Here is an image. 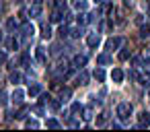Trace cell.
Instances as JSON below:
<instances>
[{"instance_id":"obj_36","label":"cell","mask_w":150,"mask_h":132,"mask_svg":"<svg viewBox=\"0 0 150 132\" xmlns=\"http://www.w3.org/2000/svg\"><path fill=\"white\" fill-rule=\"evenodd\" d=\"M27 111H29V109H27V107H23V109H21V113H19L17 118H21V120H23V118H27Z\"/></svg>"},{"instance_id":"obj_40","label":"cell","mask_w":150,"mask_h":132,"mask_svg":"<svg viewBox=\"0 0 150 132\" xmlns=\"http://www.w3.org/2000/svg\"><path fill=\"white\" fill-rule=\"evenodd\" d=\"M50 99H52V97H50V95H43V97H41V103H43V105H45V103H50Z\"/></svg>"},{"instance_id":"obj_19","label":"cell","mask_w":150,"mask_h":132,"mask_svg":"<svg viewBox=\"0 0 150 132\" xmlns=\"http://www.w3.org/2000/svg\"><path fill=\"white\" fill-rule=\"evenodd\" d=\"M140 37L142 39H150V25H142L140 27Z\"/></svg>"},{"instance_id":"obj_26","label":"cell","mask_w":150,"mask_h":132,"mask_svg":"<svg viewBox=\"0 0 150 132\" xmlns=\"http://www.w3.org/2000/svg\"><path fill=\"white\" fill-rule=\"evenodd\" d=\"M6 29H8V31H15V29H17V19L11 17V19L6 21Z\"/></svg>"},{"instance_id":"obj_14","label":"cell","mask_w":150,"mask_h":132,"mask_svg":"<svg viewBox=\"0 0 150 132\" xmlns=\"http://www.w3.org/2000/svg\"><path fill=\"white\" fill-rule=\"evenodd\" d=\"M29 15H31V17H39V15H41V2H35V4L29 9Z\"/></svg>"},{"instance_id":"obj_34","label":"cell","mask_w":150,"mask_h":132,"mask_svg":"<svg viewBox=\"0 0 150 132\" xmlns=\"http://www.w3.org/2000/svg\"><path fill=\"white\" fill-rule=\"evenodd\" d=\"M33 111H35L37 116H43V103H41V105H35V107H33Z\"/></svg>"},{"instance_id":"obj_5","label":"cell","mask_w":150,"mask_h":132,"mask_svg":"<svg viewBox=\"0 0 150 132\" xmlns=\"http://www.w3.org/2000/svg\"><path fill=\"white\" fill-rule=\"evenodd\" d=\"M35 60L41 62V64L47 60V54H45V48H43V46H37V48H35Z\"/></svg>"},{"instance_id":"obj_3","label":"cell","mask_w":150,"mask_h":132,"mask_svg":"<svg viewBox=\"0 0 150 132\" xmlns=\"http://www.w3.org/2000/svg\"><path fill=\"white\" fill-rule=\"evenodd\" d=\"M121 44H123V39H121V37H109V39H107V44H105V48H107L109 52H113V50H117Z\"/></svg>"},{"instance_id":"obj_28","label":"cell","mask_w":150,"mask_h":132,"mask_svg":"<svg viewBox=\"0 0 150 132\" xmlns=\"http://www.w3.org/2000/svg\"><path fill=\"white\" fill-rule=\"evenodd\" d=\"M60 35H62V37H68V35H70V27H68L66 23L60 27Z\"/></svg>"},{"instance_id":"obj_15","label":"cell","mask_w":150,"mask_h":132,"mask_svg":"<svg viewBox=\"0 0 150 132\" xmlns=\"http://www.w3.org/2000/svg\"><path fill=\"white\" fill-rule=\"evenodd\" d=\"M41 37H43V39H50V37H52V27H50L47 23L41 25Z\"/></svg>"},{"instance_id":"obj_10","label":"cell","mask_w":150,"mask_h":132,"mask_svg":"<svg viewBox=\"0 0 150 132\" xmlns=\"http://www.w3.org/2000/svg\"><path fill=\"white\" fill-rule=\"evenodd\" d=\"M86 83H88V72L84 68H80V72L76 76V85H86Z\"/></svg>"},{"instance_id":"obj_22","label":"cell","mask_w":150,"mask_h":132,"mask_svg":"<svg viewBox=\"0 0 150 132\" xmlns=\"http://www.w3.org/2000/svg\"><path fill=\"white\" fill-rule=\"evenodd\" d=\"M72 6L76 11H84L86 9V0H72Z\"/></svg>"},{"instance_id":"obj_38","label":"cell","mask_w":150,"mask_h":132,"mask_svg":"<svg viewBox=\"0 0 150 132\" xmlns=\"http://www.w3.org/2000/svg\"><path fill=\"white\" fill-rule=\"evenodd\" d=\"M0 105H6V93H0Z\"/></svg>"},{"instance_id":"obj_24","label":"cell","mask_w":150,"mask_h":132,"mask_svg":"<svg viewBox=\"0 0 150 132\" xmlns=\"http://www.w3.org/2000/svg\"><path fill=\"white\" fill-rule=\"evenodd\" d=\"M132 56V50L129 48H121V52H119V60H127Z\"/></svg>"},{"instance_id":"obj_13","label":"cell","mask_w":150,"mask_h":132,"mask_svg":"<svg viewBox=\"0 0 150 132\" xmlns=\"http://www.w3.org/2000/svg\"><path fill=\"white\" fill-rule=\"evenodd\" d=\"M109 62H111V56H109V54H99V56H97V64H99V66H105V64H109Z\"/></svg>"},{"instance_id":"obj_32","label":"cell","mask_w":150,"mask_h":132,"mask_svg":"<svg viewBox=\"0 0 150 132\" xmlns=\"http://www.w3.org/2000/svg\"><path fill=\"white\" fill-rule=\"evenodd\" d=\"M56 9L64 11V9H66V0H56Z\"/></svg>"},{"instance_id":"obj_39","label":"cell","mask_w":150,"mask_h":132,"mask_svg":"<svg viewBox=\"0 0 150 132\" xmlns=\"http://www.w3.org/2000/svg\"><path fill=\"white\" fill-rule=\"evenodd\" d=\"M6 62V52H0V64Z\"/></svg>"},{"instance_id":"obj_23","label":"cell","mask_w":150,"mask_h":132,"mask_svg":"<svg viewBox=\"0 0 150 132\" xmlns=\"http://www.w3.org/2000/svg\"><path fill=\"white\" fill-rule=\"evenodd\" d=\"M93 76H95L99 83H103V81H105V70H103V68H97V70L93 72Z\"/></svg>"},{"instance_id":"obj_16","label":"cell","mask_w":150,"mask_h":132,"mask_svg":"<svg viewBox=\"0 0 150 132\" xmlns=\"http://www.w3.org/2000/svg\"><path fill=\"white\" fill-rule=\"evenodd\" d=\"M70 95H72V89H68V87H66V89H62V91H60V101H62V103H66V101L70 99Z\"/></svg>"},{"instance_id":"obj_12","label":"cell","mask_w":150,"mask_h":132,"mask_svg":"<svg viewBox=\"0 0 150 132\" xmlns=\"http://www.w3.org/2000/svg\"><path fill=\"white\" fill-rule=\"evenodd\" d=\"M111 78H113V83H121L123 81V70L121 68H113L111 70Z\"/></svg>"},{"instance_id":"obj_21","label":"cell","mask_w":150,"mask_h":132,"mask_svg":"<svg viewBox=\"0 0 150 132\" xmlns=\"http://www.w3.org/2000/svg\"><path fill=\"white\" fill-rule=\"evenodd\" d=\"M6 48H8V50H19V41L11 35V37L6 39Z\"/></svg>"},{"instance_id":"obj_35","label":"cell","mask_w":150,"mask_h":132,"mask_svg":"<svg viewBox=\"0 0 150 132\" xmlns=\"http://www.w3.org/2000/svg\"><path fill=\"white\" fill-rule=\"evenodd\" d=\"M60 50H62L60 46H54V48H52V54H54V56H60Z\"/></svg>"},{"instance_id":"obj_37","label":"cell","mask_w":150,"mask_h":132,"mask_svg":"<svg viewBox=\"0 0 150 132\" xmlns=\"http://www.w3.org/2000/svg\"><path fill=\"white\" fill-rule=\"evenodd\" d=\"M82 113H84V116H82V118H84V120H91V118H93V113H91V109H84V111H82Z\"/></svg>"},{"instance_id":"obj_9","label":"cell","mask_w":150,"mask_h":132,"mask_svg":"<svg viewBox=\"0 0 150 132\" xmlns=\"http://www.w3.org/2000/svg\"><path fill=\"white\" fill-rule=\"evenodd\" d=\"M23 97H25V93L17 87V89L13 91V103H15V105H21V103H23Z\"/></svg>"},{"instance_id":"obj_30","label":"cell","mask_w":150,"mask_h":132,"mask_svg":"<svg viewBox=\"0 0 150 132\" xmlns=\"http://www.w3.org/2000/svg\"><path fill=\"white\" fill-rule=\"evenodd\" d=\"M25 126H27V128H39V122H37V120H27Z\"/></svg>"},{"instance_id":"obj_4","label":"cell","mask_w":150,"mask_h":132,"mask_svg":"<svg viewBox=\"0 0 150 132\" xmlns=\"http://www.w3.org/2000/svg\"><path fill=\"white\" fill-rule=\"evenodd\" d=\"M84 64H86V56H80V54H76V56L72 58V68H74V70H80V68H84Z\"/></svg>"},{"instance_id":"obj_2","label":"cell","mask_w":150,"mask_h":132,"mask_svg":"<svg viewBox=\"0 0 150 132\" xmlns=\"http://www.w3.org/2000/svg\"><path fill=\"white\" fill-rule=\"evenodd\" d=\"M70 68H72V66H68V62L64 60V62H60L56 68H52V74H56V76H66V74L70 72Z\"/></svg>"},{"instance_id":"obj_31","label":"cell","mask_w":150,"mask_h":132,"mask_svg":"<svg viewBox=\"0 0 150 132\" xmlns=\"http://www.w3.org/2000/svg\"><path fill=\"white\" fill-rule=\"evenodd\" d=\"M105 122H107V113H101V116L97 118V126H103Z\"/></svg>"},{"instance_id":"obj_42","label":"cell","mask_w":150,"mask_h":132,"mask_svg":"<svg viewBox=\"0 0 150 132\" xmlns=\"http://www.w3.org/2000/svg\"><path fill=\"white\" fill-rule=\"evenodd\" d=\"M35 2H41V0H35Z\"/></svg>"},{"instance_id":"obj_6","label":"cell","mask_w":150,"mask_h":132,"mask_svg":"<svg viewBox=\"0 0 150 132\" xmlns=\"http://www.w3.org/2000/svg\"><path fill=\"white\" fill-rule=\"evenodd\" d=\"M138 128H146V126H150V113L148 111H142L140 116H138Z\"/></svg>"},{"instance_id":"obj_29","label":"cell","mask_w":150,"mask_h":132,"mask_svg":"<svg viewBox=\"0 0 150 132\" xmlns=\"http://www.w3.org/2000/svg\"><path fill=\"white\" fill-rule=\"evenodd\" d=\"M138 81H140L142 87H148V89H150V78H148V76H138Z\"/></svg>"},{"instance_id":"obj_1","label":"cell","mask_w":150,"mask_h":132,"mask_svg":"<svg viewBox=\"0 0 150 132\" xmlns=\"http://www.w3.org/2000/svg\"><path fill=\"white\" fill-rule=\"evenodd\" d=\"M132 109H134V107H132L129 101H121V103L117 105V118H119V120H127V118L132 116Z\"/></svg>"},{"instance_id":"obj_8","label":"cell","mask_w":150,"mask_h":132,"mask_svg":"<svg viewBox=\"0 0 150 132\" xmlns=\"http://www.w3.org/2000/svg\"><path fill=\"white\" fill-rule=\"evenodd\" d=\"M86 44H88V48H97V46L101 44V37H99V33H91V35L86 37Z\"/></svg>"},{"instance_id":"obj_18","label":"cell","mask_w":150,"mask_h":132,"mask_svg":"<svg viewBox=\"0 0 150 132\" xmlns=\"http://www.w3.org/2000/svg\"><path fill=\"white\" fill-rule=\"evenodd\" d=\"M11 83L13 85H21L23 83V74L21 72H11Z\"/></svg>"},{"instance_id":"obj_11","label":"cell","mask_w":150,"mask_h":132,"mask_svg":"<svg viewBox=\"0 0 150 132\" xmlns=\"http://www.w3.org/2000/svg\"><path fill=\"white\" fill-rule=\"evenodd\" d=\"M41 91H43V89H41V85H39V83H33V85L29 83V95H31V97L41 95Z\"/></svg>"},{"instance_id":"obj_17","label":"cell","mask_w":150,"mask_h":132,"mask_svg":"<svg viewBox=\"0 0 150 132\" xmlns=\"http://www.w3.org/2000/svg\"><path fill=\"white\" fill-rule=\"evenodd\" d=\"M82 33H84L82 25H76V27H72V29H70V37H80Z\"/></svg>"},{"instance_id":"obj_25","label":"cell","mask_w":150,"mask_h":132,"mask_svg":"<svg viewBox=\"0 0 150 132\" xmlns=\"http://www.w3.org/2000/svg\"><path fill=\"white\" fill-rule=\"evenodd\" d=\"M82 111H84V107H82L78 101H74V103H72V113H74V116H78V113H82Z\"/></svg>"},{"instance_id":"obj_33","label":"cell","mask_w":150,"mask_h":132,"mask_svg":"<svg viewBox=\"0 0 150 132\" xmlns=\"http://www.w3.org/2000/svg\"><path fill=\"white\" fill-rule=\"evenodd\" d=\"M60 103H62V101H54V99H50V107H52V109H60Z\"/></svg>"},{"instance_id":"obj_20","label":"cell","mask_w":150,"mask_h":132,"mask_svg":"<svg viewBox=\"0 0 150 132\" xmlns=\"http://www.w3.org/2000/svg\"><path fill=\"white\" fill-rule=\"evenodd\" d=\"M50 21H52V23H60V21H62V11H60V9H56V11L52 13Z\"/></svg>"},{"instance_id":"obj_27","label":"cell","mask_w":150,"mask_h":132,"mask_svg":"<svg viewBox=\"0 0 150 132\" xmlns=\"http://www.w3.org/2000/svg\"><path fill=\"white\" fill-rule=\"evenodd\" d=\"M45 126H47V128H60V126H62V124H60V122H58V120H54V118H50V120H47V122H45Z\"/></svg>"},{"instance_id":"obj_7","label":"cell","mask_w":150,"mask_h":132,"mask_svg":"<svg viewBox=\"0 0 150 132\" xmlns=\"http://www.w3.org/2000/svg\"><path fill=\"white\" fill-rule=\"evenodd\" d=\"M21 31H23V37H25V39H29V37H33V33H35V27H33L31 23H25Z\"/></svg>"},{"instance_id":"obj_41","label":"cell","mask_w":150,"mask_h":132,"mask_svg":"<svg viewBox=\"0 0 150 132\" xmlns=\"http://www.w3.org/2000/svg\"><path fill=\"white\" fill-rule=\"evenodd\" d=\"M95 4H103V0H95Z\"/></svg>"}]
</instances>
